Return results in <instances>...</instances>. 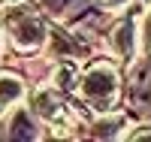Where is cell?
Masks as SVG:
<instances>
[{"label":"cell","instance_id":"obj_13","mask_svg":"<svg viewBox=\"0 0 151 142\" xmlns=\"http://www.w3.org/2000/svg\"><path fill=\"white\" fill-rule=\"evenodd\" d=\"M139 3H145V0H139Z\"/></svg>","mask_w":151,"mask_h":142},{"label":"cell","instance_id":"obj_9","mask_svg":"<svg viewBox=\"0 0 151 142\" xmlns=\"http://www.w3.org/2000/svg\"><path fill=\"white\" fill-rule=\"evenodd\" d=\"M139 43H142V51L151 58V9L145 12V18L139 24Z\"/></svg>","mask_w":151,"mask_h":142},{"label":"cell","instance_id":"obj_1","mask_svg":"<svg viewBox=\"0 0 151 142\" xmlns=\"http://www.w3.org/2000/svg\"><path fill=\"white\" fill-rule=\"evenodd\" d=\"M76 94L85 103L88 109L94 112H112L115 103L121 97V76L118 67L109 61H97L91 63L82 76H79V85H76Z\"/></svg>","mask_w":151,"mask_h":142},{"label":"cell","instance_id":"obj_4","mask_svg":"<svg viewBox=\"0 0 151 142\" xmlns=\"http://www.w3.org/2000/svg\"><path fill=\"white\" fill-rule=\"evenodd\" d=\"M136 43H139V27H136L133 18H124L115 24V30L109 33V45L121 61H130L136 55Z\"/></svg>","mask_w":151,"mask_h":142},{"label":"cell","instance_id":"obj_11","mask_svg":"<svg viewBox=\"0 0 151 142\" xmlns=\"http://www.w3.org/2000/svg\"><path fill=\"white\" fill-rule=\"evenodd\" d=\"M127 3H130V0H103V6H106L109 12H121V9H127Z\"/></svg>","mask_w":151,"mask_h":142},{"label":"cell","instance_id":"obj_2","mask_svg":"<svg viewBox=\"0 0 151 142\" xmlns=\"http://www.w3.org/2000/svg\"><path fill=\"white\" fill-rule=\"evenodd\" d=\"M0 24L6 30V40L15 51H40L48 40L45 24L40 21V15L27 6V3H15L9 6L3 15H0Z\"/></svg>","mask_w":151,"mask_h":142},{"label":"cell","instance_id":"obj_8","mask_svg":"<svg viewBox=\"0 0 151 142\" xmlns=\"http://www.w3.org/2000/svg\"><path fill=\"white\" fill-rule=\"evenodd\" d=\"M79 76H82L79 67H76L73 61H64V63H58V67H55V73H52V85L58 88L60 94H64V91H73V88L79 85Z\"/></svg>","mask_w":151,"mask_h":142},{"label":"cell","instance_id":"obj_10","mask_svg":"<svg viewBox=\"0 0 151 142\" xmlns=\"http://www.w3.org/2000/svg\"><path fill=\"white\" fill-rule=\"evenodd\" d=\"M124 139H151V124H142V127H133V130H124Z\"/></svg>","mask_w":151,"mask_h":142},{"label":"cell","instance_id":"obj_7","mask_svg":"<svg viewBox=\"0 0 151 142\" xmlns=\"http://www.w3.org/2000/svg\"><path fill=\"white\" fill-rule=\"evenodd\" d=\"M9 136L12 139H36V124L30 121V115L24 112L21 106L12 109V121H9Z\"/></svg>","mask_w":151,"mask_h":142},{"label":"cell","instance_id":"obj_6","mask_svg":"<svg viewBox=\"0 0 151 142\" xmlns=\"http://www.w3.org/2000/svg\"><path fill=\"white\" fill-rule=\"evenodd\" d=\"M94 139H124V115L118 112H100V118L91 124Z\"/></svg>","mask_w":151,"mask_h":142},{"label":"cell","instance_id":"obj_12","mask_svg":"<svg viewBox=\"0 0 151 142\" xmlns=\"http://www.w3.org/2000/svg\"><path fill=\"white\" fill-rule=\"evenodd\" d=\"M6 3H15V0H0V6H6Z\"/></svg>","mask_w":151,"mask_h":142},{"label":"cell","instance_id":"obj_3","mask_svg":"<svg viewBox=\"0 0 151 142\" xmlns=\"http://www.w3.org/2000/svg\"><path fill=\"white\" fill-rule=\"evenodd\" d=\"M30 112L36 115L40 121H45L48 127H58L52 136H67L64 127H70V112H67V103L60 97V91L55 85L48 88H36L33 97H30Z\"/></svg>","mask_w":151,"mask_h":142},{"label":"cell","instance_id":"obj_5","mask_svg":"<svg viewBox=\"0 0 151 142\" xmlns=\"http://www.w3.org/2000/svg\"><path fill=\"white\" fill-rule=\"evenodd\" d=\"M24 100V82L15 73H0V115L21 106Z\"/></svg>","mask_w":151,"mask_h":142}]
</instances>
